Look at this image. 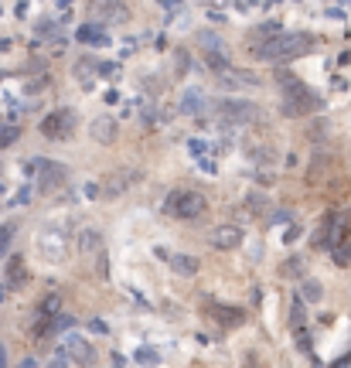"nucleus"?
Returning a JSON list of instances; mask_svg holds the SVG:
<instances>
[{
    "instance_id": "nucleus-13",
    "label": "nucleus",
    "mask_w": 351,
    "mask_h": 368,
    "mask_svg": "<svg viewBox=\"0 0 351 368\" xmlns=\"http://www.w3.org/2000/svg\"><path fill=\"white\" fill-rule=\"evenodd\" d=\"M69 348H72L76 362H82V365H89V362H92V355H89V344L82 341V338H72V341H69Z\"/></svg>"
},
{
    "instance_id": "nucleus-11",
    "label": "nucleus",
    "mask_w": 351,
    "mask_h": 368,
    "mask_svg": "<svg viewBox=\"0 0 351 368\" xmlns=\"http://www.w3.org/2000/svg\"><path fill=\"white\" fill-rule=\"evenodd\" d=\"M76 38L79 41H85V45H106L109 38H106V31L99 24H82L79 31H76Z\"/></svg>"
},
{
    "instance_id": "nucleus-20",
    "label": "nucleus",
    "mask_w": 351,
    "mask_h": 368,
    "mask_svg": "<svg viewBox=\"0 0 351 368\" xmlns=\"http://www.w3.org/2000/svg\"><path fill=\"white\" fill-rule=\"evenodd\" d=\"M89 331H96V334H106L109 327H106V320H99V317H96V320H89Z\"/></svg>"
},
{
    "instance_id": "nucleus-7",
    "label": "nucleus",
    "mask_w": 351,
    "mask_h": 368,
    "mask_svg": "<svg viewBox=\"0 0 351 368\" xmlns=\"http://www.w3.org/2000/svg\"><path fill=\"white\" fill-rule=\"evenodd\" d=\"M239 242H243V229L239 225H218L212 232V246L215 249H236Z\"/></svg>"
},
{
    "instance_id": "nucleus-15",
    "label": "nucleus",
    "mask_w": 351,
    "mask_h": 368,
    "mask_svg": "<svg viewBox=\"0 0 351 368\" xmlns=\"http://www.w3.org/2000/svg\"><path fill=\"white\" fill-rule=\"evenodd\" d=\"M21 136V130L14 127V123H7V127H0V147H10L14 140Z\"/></svg>"
},
{
    "instance_id": "nucleus-17",
    "label": "nucleus",
    "mask_w": 351,
    "mask_h": 368,
    "mask_svg": "<svg viewBox=\"0 0 351 368\" xmlns=\"http://www.w3.org/2000/svg\"><path fill=\"white\" fill-rule=\"evenodd\" d=\"M10 239H14V225H0V256L10 249Z\"/></svg>"
},
{
    "instance_id": "nucleus-12",
    "label": "nucleus",
    "mask_w": 351,
    "mask_h": 368,
    "mask_svg": "<svg viewBox=\"0 0 351 368\" xmlns=\"http://www.w3.org/2000/svg\"><path fill=\"white\" fill-rule=\"evenodd\" d=\"M167 260H171V269H174V273H181V276H194V273H198V260H194V256H167Z\"/></svg>"
},
{
    "instance_id": "nucleus-2",
    "label": "nucleus",
    "mask_w": 351,
    "mask_h": 368,
    "mask_svg": "<svg viewBox=\"0 0 351 368\" xmlns=\"http://www.w3.org/2000/svg\"><path fill=\"white\" fill-rule=\"evenodd\" d=\"M283 82V106H280V113L283 116H290V120H297V116H307V113H317L324 99L310 89V85H303L297 76H280Z\"/></svg>"
},
{
    "instance_id": "nucleus-4",
    "label": "nucleus",
    "mask_w": 351,
    "mask_h": 368,
    "mask_svg": "<svg viewBox=\"0 0 351 368\" xmlns=\"http://www.w3.org/2000/svg\"><path fill=\"white\" fill-rule=\"evenodd\" d=\"M72 130H76V113L72 109H55L41 120V136H48V140H65Z\"/></svg>"
},
{
    "instance_id": "nucleus-9",
    "label": "nucleus",
    "mask_w": 351,
    "mask_h": 368,
    "mask_svg": "<svg viewBox=\"0 0 351 368\" xmlns=\"http://www.w3.org/2000/svg\"><path fill=\"white\" fill-rule=\"evenodd\" d=\"M89 136L99 140V143H113V140H116V123H113L109 116H96V120L89 123Z\"/></svg>"
},
{
    "instance_id": "nucleus-19",
    "label": "nucleus",
    "mask_w": 351,
    "mask_h": 368,
    "mask_svg": "<svg viewBox=\"0 0 351 368\" xmlns=\"http://www.w3.org/2000/svg\"><path fill=\"white\" fill-rule=\"evenodd\" d=\"M136 358H140V362H147V365H150V362L157 365V351H154V348H140V351H136Z\"/></svg>"
},
{
    "instance_id": "nucleus-3",
    "label": "nucleus",
    "mask_w": 351,
    "mask_h": 368,
    "mask_svg": "<svg viewBox=\"0 0 351 368\" xmlns=\"http://www.w3.org/2000/svg\"><path fill=\"white\" fill-rule=\"evenodd\" d=\"M164 211L171 215V218H201L205 211H208V201H205V194H198V191H174L171 198H167V205Z\"/></svg>"
},
{
    "instance_id": "nucleus-18",
    "label": "nucleus",
    "mask_w": 351,
    "mask_h": 368,
    "mask_svg": "<svg viewBox=\"0 0 351 368\" xmlns=\"http://www.w3.org/2000/svg\"><path fill=\"white\" fill-rule=\"evenodd\" d=\"M283 276H300V260L297 256H290V260L283 263Z\"/></svg>"
},
{
    "instance_id": "nucleus-16",
    "label": "nucleus",
    "mask_w": 351,
    "mask_h": 368,
    "mask_svg": "<svg viewBox=\"0 0 351 368\" xmlns=\"http://www.w3.org/2000/svg\"><path fill=\"white\" fill-rule=\"evenodd\" d=\"M7 276H10V283H21V280H24V263H21V260H10Z\"/></svg>"
},
{
    "instance_id": "nucleus-21",
    "label": "nucleus",
    "mask_w": 351,
    "mask_h": 368,
    "mask_svg": "<svg viewBox=\"0 0 351 368\" xmlns=\"http://www.w3.org/2000/svg\"><path fill=\"white\" fill-rule=\"evenodd\" d=\"M96 246V232H82V249H92Z\"/></svg>"
},
{
    "instance_id": "nucleus-22",
    "label": "nucleus",
    "mask_w": 351,
    "mask_h": 368,
    "mask_svg": "<svg viewBox=\"0 0 351 368\" xmlns=\"http://www.w3.org/2000/svg\"><path fill=\"white\" fill-rule=\"evenodd\" d=\"M0 368H7V348L0 344Z\"/></svg>"
},
{
    "instance_id": "nucleus-10",
    "label": "nucleus",
    "mask_w": 351,
    "mask_h": 368,
    "mask_svg": "<svg viewBox=\"0 0 351 368\" xmlns=\"http://www.w3.org/2000/svg\"><path fill=\"white\" fill-rule=\"evenodd\" d=\"M201 106H205V92H201V89H185V96H181V113H185V116H198Z\"/></svg>"
},
{
    "instance_id": "nucleus-8",
    "label": "nucleus",
    "mask_w": 351,
    "mask_h": 368,
    "mask_svg": "<svg viewBox=\"0 0 351 368\" xmlns=\"http://www.w3.org/2000/svg\"><path fill=\"white\" fill-rule=\"evenodd\" d=\"M205 314L215 317L218 324H225V327H236V324H243V311L239 307H222V304H205Z\"/></svg>"
},
{
    "instance_id": "nucleus-23",
    "label": "nucleus",
    "mask_w": 351,
    "mask_h": 368,
    "mask_svg": "<svg viewBox=\"0 0 351 368\" xmlns=\"http://www.w3.org/2000/svg\"><path fill=\"white\" fill-rule=\"evenodd\" d=\"M52 368H65V355H58V358L52 362Z\"/></svg>"
},
{
    "instance_id": "nucleus-14",
    "label": "nucleus",
    "mask_w": 351,
    "mask_h": 368,
    "mask_svg": "<svg viewBox=\"0 0 351 368\" xmlns=\"http://www.w3.org/2000/svg\"><path fill=\"white\" fill-rule=\"evenodd\" d=\"M321 283L317 280H303V293H300V300H321Z\"/></svg>"
},
{
    "instance_id": "nucleus-1",
    "label": "nucleus",
    "mask_w": 351,
    "mask_h": 368,
    "mask_svg": "<svg viewBox=\"0 0 351 368\" xmlns=\"http://www.w3.org/2000/svg\"><path fill=\"white\" fill-rule=\"evenodd\" d=\"M317 38L307 31H280L273 38H263L259 45H252V55L259 62H283V58H300V55L314 52Z\"/></svg>"
},
{
    "instance_id": "nucleus-5",
    "label": "nucleus",
    "mask_w": 351,
    "mask_h": 368,
    "mask_svg": "<svg viewBox=\"0 0 351 368\" xmlns=\"http://www.w3.org/2000/svg\"><path fill=\"white\" fill-rule=\"evenodd\" d=\"M218 120L222 123H256L259 109H256V103H245V99H225V103H218Z\"/></svg>"
},
{
    "instance_id": "nucleus-6",
    "label": "nucleus",
    "mask_w": 351,
    "mask_h": 368,
    "mask_svg": "<svg viewBox=\"0 0 351 368\" xmlns=\"http://www.w3.org/2000/svg\"><path fill=\"white\" fill-rule=\"evenodd\" d=\"M31 167H34V171H38V187H41V191H55V187H62V184H65V178H69V167H65V164H58V160H34V164H31Z\"/></svg>"
}]
</instances>
